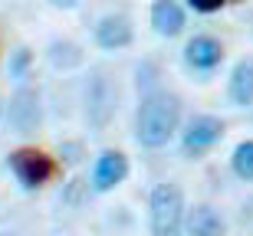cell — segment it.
Listing matches in <instances>:
<instances>
[{"label": "cell", "instance_id": "obj_14", "mask_svg": "<svg viewBox=\"0 0 253 236\" xmlns=\"http://www.w3.org/2000/svg\"><path fill=\"white\" fill-rule=\"evenodd\" d=\"M27 66H30V53L27 49H17V56H13V63H10V72H13V76H23Z\"/></svg>", "mask_w": 253, "mask_h": 236}, {"label": "cell", "instance_id": "obj_10", "mask_svg": "<svg viewBox=\"0 0 253 236\" xmlns=\"http://www.w3.org/2000/svg\"><path fill=\"white\" fill-rule=\"evenodd\" d=\"M151 27L158 36H178L184 30V10L174 3V0H155L151 3Z\"/></svg>", "mask_w": 253, "mask_h": 236}, {"label": "cell", "instance_id": "obj_15", "mask_svg": "<svg viewBox=\"0 0 253 236\" xmlns=\"http://www.w3.org/2000/svg\"><path fill=\"white\" fill-rule=\"evenodd\" d=\"M227 0H191V7L197 10V13H214V10H220Z\"/></svg>", "mask_w": 253, "mask_h": 236}, {"label": "cell", "instance_id": "obj_6", "mask_svg": "<svg viewBox=\"0 0 253 236\" xmlns=\"http://www.w3.org/2000/svg\"><path fill=\"white\" fill-rule=\"evenodd\" d=\"M135 39V30H131V20L125 13H105L99 23H95V43L102 49H125L131 46Z\"/></svg>", "mask_w": 253, "mask_h": 236}, {"label": "cell", "instance_id": "obj_16", "mask_svg": "<svg viewBox=\"0 0 253 236\" xmlns=\"http://www.w3.org/2000/svg\"><path fill=\"white\" fill-rule=\"evenodd\" d=\"M53 7H63V10H73V7H79V0H49Z\"/></svg>", "mask_w": 253, "mask_h": 236}, {"label": "cell", "instance_id": "obj_17", "mask_svg": "<svg viewBox=\"0 0 253 236\" xmlns=\"http://www.w3.org/2000/svg\"><path fill=\"white\" fill-rule=\"evenodd\" d=\"M0 236H10V233H0Z\"/></svg>", "mask_w": 253, "mask_h": 236}, {"label": "cell", "instance_id": "obj_4", "mask_svg": "<svg viewBox=\"0 0 253 236\" xmlns=\"http://www.w3.org/2000/svg\"><path fill=\"white\" fill-rule=\"evenodd\" d=\"M224 122L217 118V115H197V118H191L188 128H184V135H181V148H184V154H204L211 151L220 138H224Z\"/></svg>", "mask_w": 253, "mask_h": 236}, {"label": "cell", "instance_id": "obj_7", "mask_svg": "<svg viewBox=\"0 0 253 236\" xmlns=\"http://www.w3.org/2000/svg\"><path fill=\"white\" fill-rule=\"evenodd\" d=\"M125 177H128V158H125L122 151H102L99 158H95L92 187L99 190V194H105V190L119 187Z\"/></svg>", "mask_w": 253, "mask_h": 236}, {"label": "cell", "instance_id": "obj_12", "mask_svg": "<svg viewBox=\"0 0 253 236\" xmlns=\"http://www.w3.org/2000/svg\"><path fill=\"white\" fill-rule=\"evenodd\" d=\"M230 102L240 108L253 105V56L240 59L230 72Z\"/></svg>", "mask_w": 253, "mask_h": 236}, {"label": "cell", "instance_id": "obj_2", "mask_svg": "<svg viewBox=\"0 0 253 236\" xmlns=\"http://www.w3.org/2000/svg\"><path fill=\"white\" fill-rule=\"evenodd\" d=\"M148 223L151 236H181V227L188 220H184V194L178 184H158L151 190Z\"/></svg>", "mask_w": 253, "mask_h": 236}, {"label": "cell", "instance_id": "obj_5", "mask_svg": "<svg viewBox=\"0 0 253 236\" xmlns=\"http://www.w3.org/2000/svg\"><path fill=\"white\" fill-rule=\"evenodd\" d=\"M40 118H43V112H40V95L33 92V89H17V95L10 99V128L17 135H33L40 128Z\"/></svg>", "mask_w": 253, "mask_h": 236}, {"label": "cell", "instance_id": "obj_13", "mask_svg": "<svg viewBox=\"0 0 253 236\" xmlns=\"http://www.w3.org/2000/svg\"><path fill=\"white\" fill-rule=\"evenodd\" d=\"M230 168L240 180H253V141H240L234 148V158H230Z\"/></svg>", "mask_w": 253, "mask_h": 236}, {"label": "cell", "instance_id": "obj_8", "mask_svg": "<svg viewBox=\"0 0 253 236\" xmlns=\"http://www.w3.org/2000/svg\"><path fill=\"white\" fill-rule=\"evenodd\" d=\"M184 63L197 72H211L224 63V46L217 43L214 36H194L184 46Z\"/></svg>", "mask_w": 253, "mask_h": 236}, {"label": "cell", "instance_id": "obj_11", "mask_svg": "<svg viewBox=\"0 0 253 236\" xmlns=\"http://www.w3.org/2000/svg\"><path fill=\"white\" fill-rule=\"evenodd\" d=\"M188 233L191 236H224L227 223L211 203H201V207H194L188 213Z\"/></svg>", "mask_w": 253, "mask_h": 236}, {"label": "cell", "instance_id": "obj_1", "mask_svg": "<svg viewBox=\"0 0 253 236\" xmlns=\"http://www.w3.org/2000/svg\"><path fill=\"white\" fill-rule=\"evenodd\" d=\"M181 125V99L174 92L155 89L141 99L135 115V138L141 148H165Z\"/></svg>", "mask_w": 253, "mask_h": 236}, {"label": "cell", "instance_id": "obj_9", "mask_svg": "<svg viewBox=\"0 0 253 236\" xmlns=\"http://www.w3.org/2000/svg\"><path fill=\"white\" fill-rule=\"evenodd\" d=\"M85 102H89V122L95 128H105L109 118H112V108H115V89L109 85L105 76H95V82L89 85V95H85Z\"/></svg>", "mask_w": 253, "mask_h": 236}, {"label": "cell", "instance_id": "obj_3", "mask_svg": "<svg viewBox=\"0 0 253 236\" xmlns=\"http://www.w3.org/2000/svg\"><path fill=\"white\" fill-rule=\"evenodd\" d=\"M7 164H10V170H13V177H17L27 190L43 187V184L56 174L53 158L43 154V151H37V148H17V151L7 158Z\"/></svg>", "mask_w": 253, "mask_h": 236}]
</instances>
